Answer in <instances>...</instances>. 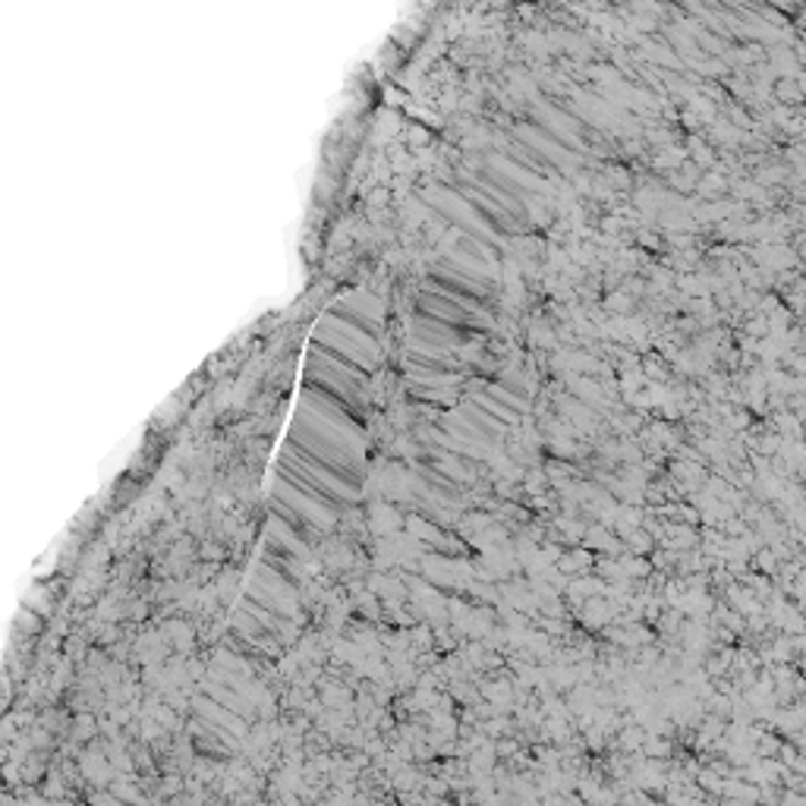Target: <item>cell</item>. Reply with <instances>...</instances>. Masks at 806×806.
Returning <instances> with one entry per match:
<instances>
[{
    "label": "cell",
    "mask_w": 806,
    "mask_h": 806,
    "mask_svg": "<svg viewBox=\"0 0 806 806\" xmlns=\"http://www.w3.org/2000/svg\"><path fill=\"white\" fill-rule=\"evenodd\" d=\"M416 312H426V315H436V319H444V322H454V325L463 327H482L480 309L460 303V300L448 297V293L429 290V287L416 297Z\"/></svg>",
    "instance_id": "6da1fadb"
}]
</instances>
